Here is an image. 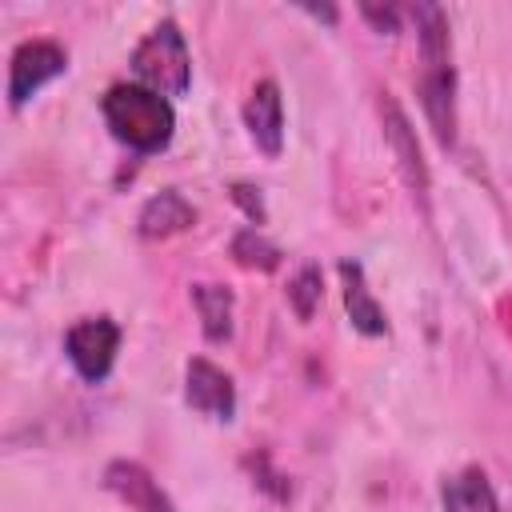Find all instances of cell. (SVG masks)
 Returning a JSON list of instances; mask_svg holds the SVG:
<instances>
[{
	"mask_svg": "<svg viewBox=\"0 0 512 512\" xmlns=\"http://www.w3.org/2000/svg\"><path fill=\"white\" fill-rule=\"evenodd\" d=\"M340 280H344V308L352 316V328L364 332V336H384L388 320H384V308L372 300V292L364 284V268L356 260H340Z\"/></svg>",
	"mask_w": 512,
	"mask_h": 512,
	"instance_id": "obj_11",
	"label": "cell"
},
{
	"mask_svg": "<svg viewBox=\"0 0 512 512\" xmlns=\"http://www.w3.org/2000/svg\"><path fill=\"white\" fill-rule=\"evenodd\" d=\"M104 484L108 492H116L132 512H176L168 492L152 480V472L136 460H112L104 468Z\"/></svg>",
	"mask_w": 512,
	"mask_h": 512,
	"instance_id": "obj_7",
	"label": "cell"
},
{
	"mask_svg": "<svg viewBox=\"0 0 512 512\" xmlns=\"http://www.w3.org/2000/svg\"><path fill=\"white\" fill-rule=\"evenodd\" d=\"M184 400L196 412L212 416V420H232V412H236V384H232V376L224 368H216L212 360L196 356L184 368Z\"/></svg>",
	"mask_w": 512,
	"mask_h": 512,
	"instance_id": "obj_5",
	"label": "cell"
},
{
	"mask_svg": "<svg viewBox=\"0 0 512 512\" xmlns=\"http://www.w3.org/2000/svg\"><path fill=\"white\" fill-rule=\"evenodd\" d=\"M444 512H500L496 492L480 468H464L460 476H448L440 488Z\"/></svg>",
	"mask_w": 512,
	"mask_h": 512,
	"instance_id": "obj_12",
	"label": "cell"
},
{
	"mask_svg": "<svg viewBox=\"0 0 512 512\" xmlns=\"http://www.w3.org/2000/svg\"><path fill=\"white\" fill-rule=\"evenodd\" d=\"M116 348H120V328L108 316H88L64 332V352L88 384H100L112 372Z\"/></svg>",
	"mask_w": 512,
	"mask_h": 512,
	"instance_id": "obj_3",
	"label": "cell"
},
{
	"mask_svg": "<svg viewBox=\"0 0 512 512\" xmlns=\"http://www.w3.org/2000/svg\"><path fill=\"white\" fill-rule=\"evenodd\" d=\"M320 296H324V280H320V268H316V264H304V268L296 272L292 288H288V300H292L296 316H300V320H308V316L316 312Z\"/></svg>",
	"mask_w": 512,
	"mask_h": 512,
	"instance_id": "obj_16",
	"label": "cell"
},
{
	"mask_svg": "<svg viewBox=\"0 0 512 512\" xmlns=\"http://www.w3.org/2000/svg\"><path fill=\"white\" fill-rule=\"evenodd\" d=\"M360 12H364L380 32H396V8H372V4H364Z\"/></svg>",
	"mask_w": 512,
	"mask_h": 512,
	"instance_id": "obj_18",
	"label": "cell"
},
{
	"mask_svg": "<svg viewBox=\"0 0 512 512\" xmlns=\"http://www.w3.org/2000/svg\"><path fill=\"white\" fill-rule=\"evenodd\" d=\"M64 68H68V52L56 40H24L8 60V104L20 108Z\"/></svg>",
	"mask_w": 512,
	"mask_h": 512,
	"instance_id": "obj_4",
	"label": "cell"
},
{
	"mask_svg": "<svg viewBox=\"0 0 512 512\" xmlns=\"http://www.w3.org/2000/svg\"><path fill=\"white\" fill-rule=\"evenodd\" d=\"M244 124H248L252 144L264 156H280V148H284V104H280L276 80H260L252 88V96L244 104Z\"/></svg>",
	"mask_w": 512,
	"mask_h": 512,
	"instance_id": "obj_8",
	"label": "cell"
},
{
	"mask_svg": "<svg viewBox=\"0 0 512 512\" xmlns=\"http://www.w3.org/2000/svg\"><path fill=\"white\" fill-rule=\"evenodd\" d=\"M192 224H196V208H192L176 188L156 192V196L140 208V216H136V232H140L144 240H164V236H176V232H184V228H192Z\"/></svg>",
	"mask_w": 512,
	"mask_h": 512,
	"instance_id": "obj_9",
	"label": "cell"
},
{
	"mask_svg": "<svg viewBox=\"0 0 512 512\" xmlns=\"http://www.w3.org/2000/svg\"><path fill=\"white\" fill-rule=\"evenodd\" d=\"M132 72L144 88L168 96H184L192 84V56L176 28V20H160L132 52Z\"/></svg>",
	"mask_w": 512,
	"mask_h": 512,
	"instance_id": "obj_2",
	"label": "cell"
},
{
	"mask_svg": "<svg viewBox=\"0 0 512 512\" xmlns=\"http://www.w3.org/2000/svg\"><path fill=\"white\" fill-rule=\"evenodd\" d=\"M100 112L112 128V136L120 144H128L132 152H160L172 140L176 128V112L172 104L144 88V84H112L100 100Z\"/></svg>",
	"mask_w": 512,
	"mask_h": 512,
	"instance_id": "obj_1",
	"label": "cell"
},
{
	"mask_svg": "<svg viewBox=\"0 0 512 512\" xmlns=\"http://www.w3.org/2000/svg\"><path fill=\"white\" fill-rule=\"evenodd\" d=\"M416 36H420V56L424 64H452V44H448V16L436 4H412Z\"/></svg>",
	"mask_w": 512,
	"mask_h": 512,
	"instance_id": "obj_13",
	"label": "cell"
},
{
	"mask_svg": "<svg viewBox=\"0 0 512 512\" xmlns=\"http://www.w3.org/2000/svg\"><path fill=\"white\" fill-rule=\"evenodd\" d=\"M232 200L248 212V220L264 224V200H260V188H252V184H232Z\"/></svg>",
	"mask_w": 512,
	"mask_h": 512,
	"instance_id": "obj_17",
	"label": "cell"
},
{
	"mask_svg": "<svg viewBox=\"0 0 512 512\" xmlns=\"http://www.w3.org/2000/svg\"><path fill=\"white\" fill-rule=\"evenodd\" d=\"M192 300L204 320L208 340H228L232 336V292L220 284H192Z\"/></svg>",
	"mask_w": 512,
	"mask_h": 512,
	"instance_id": "obj_14",
	"label": "cell"
},
{
	"mask_svg": "<svg viewBox=\"0 0 512 512\" xmlns=\"http://www.w3.org/2000/svg\"><path fill=\"white\" fill-rule=\"evenodd\" d=\"M420 104H424V116H428L436 140L448 148L456 140V76H452V64H424Z\"/></svg>",
	"mask_w": 512,
	"mask_h": 512,
	"instance_id": "obj_6",
	"label": "cell"
},
{
	"mask_svg": "<svg viewBox=\"0 0 512 512\" xmlns=\"http://www.w3.org/2000/svg\"><path fill=\"white\" fill-rule=\"evenodd\" d=\"M232 256H236L240 268H256V272L280 268V248L272 240H264L260 228H240L232 236Z\"/></svg>",
	"mask_w": 512,
	"mask_h": 512,
	"instance_id": "obj_15",
	"label": "cell"
},
{
	"mask_svg": "<svg viewBox=\"0 0 512 512\" xmlns=\"http://www.w3.org/2000/svg\"><path fill=\"white\" fill-rule=\"evenodd\" d=\"M380 116H384V136H388V144H392V152H396V160H400V168H404V180L416 188V192H424L428 188V168H424V160H420V144H416V136H412V128H408V116L400 112V104L384 92V100H380Z\"/></svg>",
	"mask_w": 512,
	"mask_h": 512,
	"instance_id": "obj_10",
	"label": "cell"
}]
</instances>
